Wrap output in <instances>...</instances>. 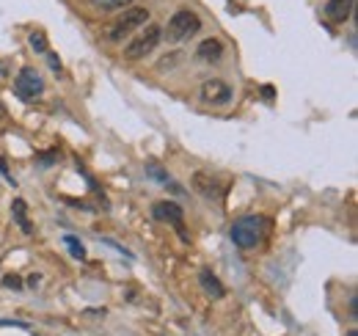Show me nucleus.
<instances>
[{"instance_id": "nucleus-11", "label": "nucleus", "mask_w": 358, "mask_h": 336, "mask_svg": "<svg viewBox=\"0 0 358 336\" xmlns=\"http://www.w3.org/2000/svg\"><path fill=\"white\" fill-rule=\"evenodd\" d=\"M12 213H14V221L20 224V229H23L25 235H31V232H34V226H31V221H28V215H25V202H23V199H14Z\"/></svg>"}, {"instance_id": "nucleus-18", "label": "nucleus", "mask_w": 358, "mask_h": 336, "mask_svg": "<svg viewBox=\"0 0 358 336\" xmlns=\"http://www.w3.org/2000/svg\"><path fill=\"white\" fill-rule=\"evenodd\" d=\"M47 61H50V69H53V72H61V61H58V56L47 53Z\"/></svg>"}, {"instance_id": "nucleus-2", "label": "nucleus", "mask_w": 358, "mask_h": 336, "mask_svg": "<svg viewBox=\"0 0 358 336\" xmlns=\"http://www.w3.org/2000/svg\"><path fill=\"white\" fill-rule=\"evenodd\" d=\"M199 28H202L199 17H196L193 12H188V9H182V12H176V14L168 20L165 39H168V45H179V42H185V39L196 36Z\"/></svg>"}, {"instance_id": "nucleus-9", "label": "nucleus", "mask_w": 358, "mask_h": 336, "mask_svg": "<svg viewBox=\"0 0 358 336\" xmlns=\"http://www.w3.org/2000/svg\"><path fill=\"white\" fill-rule=\"evenodd\" d=\"M224 56V45L218 42V39H204L202 45H199V50H196V58L199 61H218Z\"/></svg>"}, {"instance_id": "nucleus-8", "label": "nucleus", "mask_w": 358, "mask_h": 336, "mask_svg": "<svg viewBox=\"0 0 358 336\" xmlns=\"http://www.w3.org/2000/svg\"><path fill=\"white\" fill-rule=\"evenodd\" d=\"M350 12H353V0H328V3H325V17L331 23H336V25L347 23Z\"/></svg>"}, {"instance_id": "nucleus-13", "label": "nucleus", "mask_w": 358, "mask_h": 336, "mask_svg": "<svg viewBox=\"0 0 358 336\" xmlns=\"http://www.w3.org/2000/svg\"><path fill=\"white\" fill-rule=\"evenodd\" d=\"M64 243H67V248H69V254L75 256V259H86V245L77 240V237H64Z\"/></svg>"}, {"instance_id": "nucleus-10", "label": "nucleus", "mask_w": 358, "mask_h": 336, "mask_svg": "<svg viewBox=\"0 0 358 336\" xmlns=\"http://www.w3.org/2000/svg\"><path fill=\"white\" fill-rule=\"evenodd\" d=\"M199 281H202V287H204V292H207L210 298H224V295H226L224 284L218 281V276H213V270H202Z\"/></svg>"}, {"instance_id": "nucleus-16", "label": "nucleus", "mask_w": 358, "mask_h": 336, "mask_svg": "<svg viewBox=\"0 0 358 336\" xmlns=\"http://www.w3.org/2000/svg\"><path fill=\"white\" fill-rule=\"evenodd\" d=\"M146 171H149V174H152L157 182H168V174L163 171V168H160L157 163H146Z\"/></svg>"}, {"instance_id": "nucleus-1", "label": "nucleus", "mask_w": 358, "mask_h": 336, "mask_svg": "<svg viewBox=\"0 0 358 336\" xmlns=\"http://www.w3.org/2000/svg\"><path fill=\"white\" fill-rule=\"evenodd\" d=\"M267 235V218L262 215H246L232 226V243L237 248H256Z\"/></svg>"}, {"instance_id": "nucleus-3", "label": "nucleus", "mask_w": 358, "mask_h": 336, "mask_svg": "<svg viewBox=\"0 0 358 336\" xmlns=\"http://www.w3.org/2000/svg\"><path fill=\"white\" fill-rule=\"evenodd\" d=\"M143 23H149V12L146 9H127L110 28H108V39L110 42H124L135 28H141Z\"/></svg>"}, {"instance_id": "nucleus-19", "label": "nucleus", "mask_w": 358, "mask_h": 336, "mask_svg": "<svg viewBox=\"0 0 358 336\" xmlns=\"http://www.w3.org/2000/svg\"><path fill=\"white\" fill-rule=\"evenodd\" d=\"M0 325H6V328H12V325H14V328H28V325L20 322V320H0Z\"/></svg>"}, {"instance_id": "nucleus-4", "label": "nucleus", "mask_w": 358, "mask_h": 336, "mask_svg": "<svg viewBox=\"0 0 358 336\" xmlns=\"http://www.w3.org/2000/svg\"><path fill=\"white\" fill-rule=\"evenodd\" d=\"M157 45H160V28H157V25H146V31H143L141 36H135V39L124 47V58L141 61V58H146Z\"/></svg>"}, {"instance_id": "nucleus-7", "label": "nucleus", "mask_w": 358, "mask_h": 336, "mask_svg": "<svg viewBox=\"0 0 358 336\" xmlns=\"http://www.w3.org/2000/svg\"><path fill=\"white\" fill-rule=\"evenodd\" d=\"M202 99L210 105H226L232 99V88L224 80H207L202 86Z\"/></svg>"}, {"instance_id": "nucleus-17", "label": "nucleus", "mask_w": 358, "mask_h": 336, "mask_svg": "<svg viewBox=\"0 0 358 336\" xmlns=\"http://www.w3.org/2000/svg\"><path fill=\"white\" fill-rule=\"evenodd\" d=\"M3 287L17 292V289H23V278H20L17 273H9V276H3Z\"/></svg>"}, {"instance_id": "nucleus-6", "label": "nucleus", "mask_w": 358, "mask_h": 336, "mask_svg": "<svg viewBox=\"0 0 358 336\" xmlns=\"http://www.w3.org/2000/svg\"><path fill=\"white\" fill-rule=\"evenodd\" d=\"M14 88H17V94H20L23 99H36V97H42V94H45V80L36 75V69L25 67V69L17 75Z\"/></svg>"}, {"instance_id": "nucleus-14", "label": "nucleus", "mask_w": 358, "mask_h": 336, "mask_svg": "<svg viewBox=\"0 0 358 336\" xmlns=\"http://www.w3.org/2000/svg\"><path fill=\"white\" fill-rule=\"evenodd\" d=\"M31 50H34V53H47V36H45L42 31L31 34Z\"/></svg>"}, {"instance_id": "nucleus-12", "label": "nucleus", "mask_w": 358, "mask_h": 336, "mask_svg": "<svg viewBox=\"0 0 358 336\" xmlns=\"http://www.w3.org/2000/svg\"><path fill=\"white\" fill-rule=\"evenodd\" d=\"M91 3H94L97 9H102V12H119V9L130 6L132 0H91Z\"/></svg>"}, {"instance_id": "nucleus-5", "label": "nucleus", "mask_w": 358, "mask_h": 336, "mask_svg": "<svg viewBox=\"0 0 358 336\" xmlns=\"http://www.w3.org/2000/svg\"><path fill=\"white\" fill-rule=\"evenodd\" d=\"M152 215H154V221H163V224L176 226V232L182 235V240H188V232H185V226H182L185 213H182V207H179L176 202H160V204H154V207H152Z\"/></svg>"}, {"instance_id": "nucleus-15", "label": "nucleus", "mask_w": 358, "mask_h": 336, "mask_svg": "<svg viewBox=\"0 0 358 336\" xmlns=\"http://www.w3.org/2000/svg\"><path fill=\"white\" fill-rule=\"evenodd\" d=\"M179 61H182V53H171V56L160 58L157 69H160V72H168V69H174V64H179Z\"/></svg>"}]
</instances>
